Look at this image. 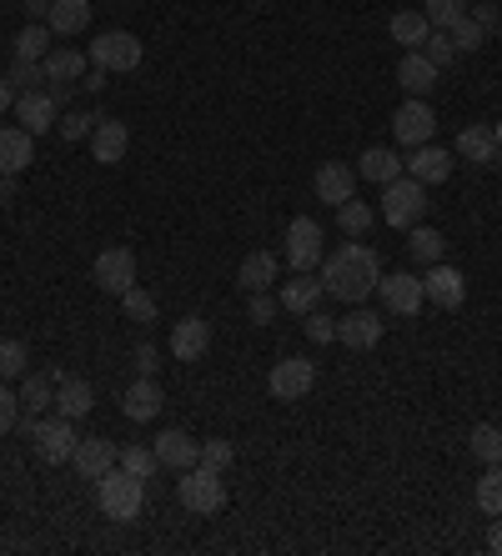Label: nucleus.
<instances>
[{
	"label": "nucleus",
	"mask_w": 502,
	"mask_h": 556,
	"mask_svg": "<svg viewBox=\"0 0 502 556\" xmlns=\"http://www.w3.org/2000/svg\"><path fill=\"white\" fill-rule=\"evenodd\" d=\"M36 161V136L26 126H0V176H21Z\"/></svg>",
	"instance_id": "18"
},
{
	"label": "nucleus",
	"mask_w": 502,
	"mask_h": 556,
	"mask_svg": "<svg viewBox=\"0 0 502 556\" xmlns=\"http://www.w3.org/2000/svg\"><path fill=\"white\" fill-rule=\"evenodd\" d=\"M15 201V176H0V206H11Z\"/></svg>",
	"instance_id": "56"
},
{
	"label": "nucleus",
	"mask_w": 502,
	"mask_h": 556,
	"mask_svg": "<svg viewBox=\"0 0 502 556\" xmlns=\"http://www.w3.org/2000/svg\"><path fill=\"white\" fill-rule=\"evenodd\" d=\"M322 241H327V231H322L312 216H297L287 226V261H291V271H312V266H322Z\"/></svg>",
	"instance_id": "10"
},
{
	"label": "nucleus",
	"mask_w": 502,
	"mask_h": 556,
	"mask_svg": "<svg viewBox=\"0 0 502 556\" xmlns=\"http://www.w3.org/2000/svg\"><path fill=\"white\" fill-rule=\"evenodd\" d=\"M467 446H473V456L482 466H498L502 462V427H492V421H482V427H473V437H467Z\"/></svg>",
	"instance_id": "38"
},
{
	"label": "nucleus",
	"mask_w": 502,
	"mask_h": 556,
	"mask_svg": "<svg viewBox=\"0 0 502 556\" xmlns=\"http://www.w3.org/2000/svg\"><path fill=\"white\" fill-rule=\"evenodd\" d=\"M15 96H21V91H15L11 80H0V116H5V111H15Z\"/></svg>",
	"instance_id": "53"
},
{
	"label": "nucleus",
	"mask_w": 502,
	"mask_h": 556,
	"mask_svg": "<svg viewBox=\"0 0 502 556\" xmlns=\"http://www.w3.org/2000/svg\"><path fill=\"white\" fill-rule=\"evenodd\" d=\"M176 502L186 506V511H197V517H216L226 506V481L222 471H212V466H186L181 481H176Z\"/></svg>",
	"instance_id": "3"
},
{
	"label": "nucleus",
	"mask_w": 502,
	"mask_h": 556,
	"mask_svg": "<svg viewBox=\"0 0 502 556\" xmlns=\"http://www.w3.org/2000/svg\"><path fill=\"white\" fill-rule=\"evenodd\" d=\"M26 15L30 21H46V15H51V0H26Z\"/></svg>",
	"instance_id": "54"
},
{
	"label": "nucleus",
	"mask_w": 502,
	"mask_h": 556,
	"mask_svg": "<svg viewBox=\"0 0 502 556\" xmlns=\"http://www.w3.org/2000/svg\"><path fill=\"white\" fill-rule=\"evenodd\" d=\"M437 76H442V71H437L423 51H407L402 55V65H397V86H402L407 96H427L437 86Z\"/></svg>",
	"instance_id": "27"
},
{
	"label": "nucleus",
	"mask_w": 502,
	"mask_h": 556,
	"mask_svg": "<svg viewBox=\"0 0 502 556\" xmlns=\"http://www.w3.org/2000/svg\"><path fill=\"white\" fill-rule=\"evenodd\" d=\"M15 421H21V396L11 391V381H0V437L15 431Z\"/></svg>",
	"instance_id": "48"
},
{
	"label": "nucleus",
	"mask_w": 502,
	"mask_h": 556,
	"mask_svg": "<svg viewBox=\"0 0 502 556\" xmlns=\"http://www.w3.org/2000/svg\"><path fill=\"white\" fill-rule=\"evenodd\" d=\"M277 311H281L277 296H266V291H247V321L251 326H272L277 321Z\"/></svg>",
	"instance_id": "45"
},
{
	"label": "nucleus",
	"mask_w": 502,
	"mask_h": 556,
	"mask_svg": "<svg viewBox=\"0 0 502 556\" xmlns=\"http://www.w3.org/2000/svg\"><path fill=\"white\" fill-rule=\"evenodd\" d=\"M423 55L437 65V71H448V65L457 61V46H452V36H448V30H432V36L423 40Z\"/></svg>",
	"instance_id": "44"
},
{
	"label": "nucleus",
	"mask_w": 502,
	"mask_h": 556,
	"mask_svg": "<svg viewBox=\"0 0 502 556\" xmlns=\"http://www.w3.org/2000/svg\"><path fill=\"white\" fill-rule=\"evenodd\" d=\"M473 502H477V511H482V517H502V462L482 471V481H477Z\"/></svg>",
	"instance_id": "35"
},
{
	"label": "nucleus",
	"mask_w": 502,
	"mask_h": 556,
	"mask_svg": "<svg viewBox=\"0 0 502 556\" xmlns=\"http://www.w3.org/2000/svg\"><path fill=\"white\" fill-rule=\"evenodd\" d=\"M55 381H61V371H40V376H26V387H21V406L26 412H51L55 406Z\"/></svg>",
	"instance_id": "32"
},
{
	"label": "nucleus",
	"mask_w": 502,
	"mask_h": 556,
	"mask_svg": "<svg viewBox=\"0 0 502 556\" xmlns=\"http://www.w3.org/2000/svg\"><path fill=\"white\" fill-rule=\"evenodd\" d=\"M382 331L387 326L372 316V311H347L342 321H337V341L342 346H352V351H372L377 341H382Z\"/></svg>",
	"instance_id": "23"
},
{
	"label": "nucleus",
	"mask_w": 502,
	"mask_h": 556,
	"mask_svg": "<svg viewBox=\"0 0 502 556\" xmlns=\"http://www.w3.org/2000/svg\"><path fill=\"white\" fill-rule=\"evenodd\" d=\"M277 271H281V261L272 256V251H251V256L237 266V286L241 291H272Z\"/></svg>",
	"instance_id": "29"
},
{
	"label": "nucleus",
	"mask_w": 502,
	"mask_h": 556,
	"mask_svg": "<svg viewBox=\"0 0 502 556\" xmlns=\"http://www.w3.org/2000/svg\"><path fill=\"white\" fill-rule=\"evenodd\" d=\"M131 366H136V376H156L161 371V351L151 346V341H141V346L131 351Z\"/></svg>",
	"instance_id": "50"
},
{
	"label": "nucleus",
	"mask_w": 502,
	"mask_h": 556,
	"mask_svg": "<svg viewBox=\"0 0 502 556\" xmlns=\"http://www.w3.org/2000/svg\"><path fill=\"white\" fill-rule=\"evenodd\" d=\"M91 281L101 286V291H111V296L131 291L136 286V251L131 247H106L91 266Z\"/></svg>",
	"instance_id": "11"
},
{
	"label": "nucleus",
	"mask_w": 502,
	"mask_h": 556,
	"mask_svg": "<svg viewBox=\"0 0 502 556\" xmlns=\"http://www.w3.org/2000/svg\"><path fill=\"white\" fill-rule=\"evenodd\" d=\"M322 296H327V286H322V276L312 271H291V281L281 286V311H291V316H306V311H317Z\"/></svg>",
	"instance_id": "21"
},
{
	"label": "nucleus",
	"mask_w": 502,
	"mask_h": 556,
	"mask_svg": "<svg viewBox=\"0 0 502 556\" xmlns=\"http://www.w3.org/2000/svg\"><path fill=\"white\" fill-rule=\"evenodd\" d=\"M121 311H126V321L151 326V321H156V296H151V291H141V286H131V291H121Z\"/></svg>",
	"instance_id": "39"
},
{
	"label": "nucleus",
	"mask_w": 502,
	"mask_h": 556,
	"mask_svg": "<svg viewBox=\"0 0 502 556\" xmlns=\"http://www.w3.org/2000/svg\"><path fill=\"white\" fill-rule=\"evenodd\" d=\"M161 406H166V391H161L156 376H136L126 396H121V412L131 416V421H156Z\"/></svg>",
	"instance_id": "16"
},
{
	"label": "nucleus",
	"mask_w": 502,
	"mask_h": 556,
	"mask_svg": "<svg viewBox=\"0 0 502 556\" xmlns=\"http://www.w3.org/2000/svg\"><path fill=\"white\" fill-rule=\"evenodd\" d=\"M26 366H30L26 341H0V381H11V376H26Z\"/></svg>",
	"instance_id": "42"
},
{
	"label": "nucleus",
	"mask_w": 502,
	"mask_h": 556,
	"mask_svg": "<svg viewBox=\"0 0 502 556\" xmlns=\"http://www.w3.org/2000/svg\"><path fill=\"white\" fill-rule=\"evenodd\" d=\"M15 55H21V61H46V55H51V26H46V21H30V26L15 36Z\"/></svg>",
	"instance_id": "36"
},
{
	"label": "nucleus",
	"mask_w": 502,
	"mask_h": 556,
	"mask_svg": "<svg viewBox=\"0 0 502 556\" xmlns=\"http://www.w3.org/2000/svg\"><path fill=\"white\" fill-rule=\"evenodd\" d=\"M212 351V321L206 316H181L172 326V362H201Z\"/></svg>",
	"instance_id": "12"
},
{
	"label": "nucleus",
	"mask_w": 502,
	"mask_h": 556,
	"mask_svg": "<svg viewBox=\"0 0 502 556\" xmlns=\"http://www.w3.org/2000/svg\"><path fill=\"white\" fill-rule=\"evenodd\" d=\"M96 506H101V517H111V521H136L146 506V481L131 477V471H121V466H111L106 477L96 481Z\"/></svg>",
	"instance_id": "2"
},
{
	"label": "nucleus",
	"mask_w": 502,
	"mask_h": 556,
	"mask_svg": "<svg viewBox=\"0 0 502 556\" xmlns=\"http://www.w3.org/2000/svg\"><path fill=\"white\" fill-rule=\"evenodd\" d=\"M402 170H407V161L397 151H387V146H367V151L357 155V176L372 186H392Z\"/></svg>",
	"instance_id": "24"
},
{
	"label": "nucleus",
	"mask_w": 502,
	"mask_h": 556,
	"mask_svg": "<svg viewBox=\"0 0 502 556\" xmlns=\"http://www.w3.org/2000/svg\"><path fill=\"white\" fill-rule=\"evenodd\" d=\"M387 30H392V40L402 51H423V40L432 36V21H427L423 11H397L392 21H387Z\"/></svg>",
	"instance_id": "31"
},
{
	"label": "nucleus",
	"mask_w": 502,
	"mask_h": 556,
	"mask_svg": "<svg viewBox=\"0 0 502 556\" xmlns=\"http://www.w3.org/2000/svg\"><path fill=\"white\" fill-rule=\"evenodd\" d=\"M423 291H427V301H432V306L457 311L467 301V276L457 271V266H442V261H437L432 271L423 276Z\"/></svg>",
	"instance_id": "14"
},
{
	"label": "nucleus",
	"mask_w": 502,
	"mask_h": 556,
	"mask_svg": "<svg viewBox=\"0 0 502 556\" xmlns=\"http://www.w3.org/2000/svg\"><path fill=\"white\" fill-rule=\"evenodd\" d=\"M15 86V91H40V80H46V65L40 61H21V55H11V76H5Z\"/></svg>",
	"instance_id": "43"
},
{
	"label": "nucleus",
	"mask_w": 502,
	"mask_h": 556,
	"mask_svg": "<svg viewBox=\"0 0 502 556\" xmlns=\"http://www.w3.org/2000/svg\"><path fill=\"white\" fill-rule=\"evenodd\" d=\"M423 211H427V186L412 181L407 170H402L392 186H382V220H387V226L412 231V226L423 220Z\"/></svg>",
	"instance_id": "4"
},
{
	"label": "nucleus",
	"mask_w": 502,
	"mask_h": 556,
	"mask_svg": "<svg viewBox=\"0 0 502 556\" xmlns=\"http://www.w3.org/2000/svg\"><path fill=\"white\" fill-rule=\"evenodd\" d=\"M141 55L146 51L131 30H101V36L91 40V65H101V71H136Z\"/></svg>",
	"instance_id": "8"
},
{
	"label": "nucleus",
	"mask_w": 502,
	"mask_h": 556,
	"mask_svg": "<svg viewBox=\"0 0 502 556\" xmlns=\"http://www.w3.org/2000/svg\"><path fill=\"white\" fill-rule=\"evenodd\" d=\"M40 65H46V80H51V86H80V80H86V71H91V55H80V51H71V46H61V51H51Z\"/></svg>",
	"instance_id": "25"
},
{
	"label": "nucleus",
	"mask_w": 502,
	"mask_h": 556,
	"mask_svg": "<svg viewBox=\"0 0 502 556\" xmlns=\"http://www.w3.org/2000/svg\"><path fill=\"white\" fill-rule=\"evenodd\" d=\"M377 281H382V261L367 241H342L331 256H322V286L347 306H362L377 291Z\"/></svg>",
	"instance_id": "1"
},
{
	"label": "nucleus",
	"mask_w": 502,
	"mask_h": 556,
	"mask_svg": "<svg viewBox=\"0 0 502 556\" xmlns=\"http://www.w3.org/2000/svg\"><path fill=\"white\" fill-rule=\"evenodd\" d=\"M96 121H101V116H86V111H71V116H61V121H55V126H61V136H66V141H86V136H91V130H96Z\"/></svg>",
	"instance_id": "47"
},
{
	"label": "nucleus",
	"mask_w": 502,
	"mask_h": 556,
	"mask_svg": "<svg viewBox=\"0 0 502 556\" xmlns=\"http://www.w3.org/2000/svg\"><path fill=\"white\" fill-rule=\"evenodd\" d=\"M106 76H111V71H101V65H91V71H86V80H80V86H86V91H106Z\"/></svg>",
	"instance_id": "52"
},
{
	"label": "nucleus",
	"mask_w": 502,
	"mask_h": 556,
	"mask_svg": "<svg viewBox=\"0 0 502 556\" xmlns=\"http://www.w3.org/2000/svg\"><path fill=\"white\" fill-rule=\"evenodd\" d=\"M337 231L352 236V241H357V236H367L372 231V201H357V195H352V201H342V206H337Z\"/></svg>",
	"instance_id": "33"
},
{
	"label": "nucleus",
	"mask_w": 502,
	"mask_h": 556,
	"mask_svg": "<svg viewBox=\"0 0 502 556\" xmlns=\"http://www.w3.org/2000/svg\"><path fill=\"white\" fill-rule=\"evenodd\" d=\"M46 26H51V36H80V30H91V0H51Z\"/></svg>",
	"instance_id": "28"
},
{
	"label": "nucleus",
	"mask_w": 502,
	"mask_h": 556,
	"mask_svg": "<svg viewBox=\"0 0 502 556\" xmlns=\"http://www.w3.org/2000/svg\"><path fill=\"white\" fill-rule=\"evenodd\" d=\"M457 155L473 161V166H492V161H498V130L492 126H467L463 136H457Z\"/></svg>",
	"instance_id": "30"
},
{
	"label": "nucleus",
	"mask_w": 502,
	"mask_h": 556,
	"mask_svg": "<svg viewBox=\"0 0 502 556\" xmlns=\"http://www.w3.org/2000/svg\"><path fill=\"white\" fill-rule=\"evenodd\" d=\"M76 441H80V437H76V421L55 412L51 421H40V427H36L30 446H36V462H46V466H66V462H71V452H76Z\"/></svg>",
	"instance_id": "6"
},
{
	"label": "nucleus",
	"mask_w": 502,
	"mask_h": 556,
	"mask_svg": "<svg viewBox=\"0 0 502 556\" xmlns=\"http://www.w3.org/2000/svg\"><path fill=\"white\" fill-rule=\"evenodd\" d=\"M91 406H96L91 381H80V376H61V381H55V412L61 416L80 421V416H91Z\"/></svg>",
	"instance_id": "26"
},
{
	"label": "nucleus",
	"mask_w": 502,
	"mask_h": 556,
	"mask_svg": "<svg viewBox=\"0 0 502 556\" xmlns=\"http://www.w3.org/2000/svg\"><path fill=\"white\" fill-rule=\"evenodd\" d=\"M317 201H327V206H342V201H352L357 195V170L342 166V161H327V166H317Z\"/></svg>",
	"instance_id": "22"
},
{
	"label": "nucleus",
	"mask_w": 502,
	"mask_h": 556,
	"mask_svg": "<svg viewBox=\"0 0 502 556\" xmlns=\"http://www.w3.org/2000/svg\"><path fill=\"white\" fill-rule=\"evenodd\" d=\"M71 466H76L80 481H101L116 466V446H111L106 437H80L76 452H71Z\"/></svg>",
	"instance_id": "15"
},
{
	"label": "nucleus",
	"mask_w": 502,
	"mask_h": 556,
	"mask_svg": "<svg viewBox=\"0 0 502 556\" xmlns=\"http://www.w3.org/2000/svg\"><path fill=\"white\" fill-rule=\"evenodd\" d=\"M231 462H237V446H231V441H222V437L201 441V466H212V471H226Z\"/></svg>",
	"instance_id": "46"
},
{
	"label": "nucleus",
	"mask_w": 502,
	"mask_h": 556,
	"mask_svg": "<svg viewBox=\"0 0 502 556\" xmlns=\"http://www.w3.org/2000/svg\"><path fill=\"white\" fill-rule=\"evenodd\" d=\"M448 36H452V46H457V55H473V51H482V40H488V30L477 26L473 15H463V21H457V26H452Z\"/></svg>",
	"instance_id": "41"
},
{
	"label": "nucleus",
	"mask_w": 502,
	"mask_h": 556,
	"mask_svg": "<svg viewBox=\"0 0 502 556\" xmlns=\"http://www.w3.org/2000/svg\"><path fill=\"white\" fill-rule=\"evenodd\" d=\"M126 151H131V130L121 126V121L101 116L91 130V161H101V166H116V161H126Z\"/></svg>",
	"instance_id": "19"
},
{
	"label": "nucleus",
	"mask_w": 502,
	"mask_h": 556,
	"mask_svg": "<svg viewBox=\"0 0 502 556\" xmlns=\"http://www.w3.org/2000/svg\"><path fill=\"white\" fill-rule=\"evenodd\" d=\"M473 21H477V26H482V30H488V36H492V30H498V5H477V11H473Z\"/></svg>",
	"instance_id": "51"
},
{
	"label": "nucleus",
	"mask_w": 502,
	"mask_h": 556,
	"mask_svg": "<svg viewBox=\"0 0 502 556\" xmlns=\"http://www.w3.org/2000/svg\"><path fill=\"white\" fill-rule=\"evenodd\" d=\"M377 296H382V306L392 311V316H407V321H417V311L427 306V291H423V276L412 271H392L377 281Z\"/></svg>",
	"instance_id": "7"
},
{
	"label": "nucleus",
	"mask_w": 502,
	"mask_h": 556,
	"mask_svg": "<svg viewBox=\"0 0 502 556\" xmlns=\"http://www.w3.org/2000/svg\"><path fill=\"white\" fill-rule=\"evenodd\" d=\"M432 130H437V116H432V105L423 101V96H407V101L397 105V116H392V136L397 146H427L432 141Z\"/></svg>",
	"instance_id": "9"
},
{
	"label": "nucleus",
	"mask_w": 502,
	"mask_h": 556,
	"mask_svg": "<svg viewBox=\"0 0 502 556\" xmlns=\"http://www.w3.org/2000/svg\"><path fill=\"white\" fill-rule=\"evenodd\" d=\"M15 121L30 130V136H46V130L61 121V101L51 91H21L15 96Z\"/></svg>",
	"instance_id": "13"
},
{
	"label": "nucleus",
	"mask_w": 502,
	"mask_h": 556,
	"mask_svg": "<svg viewBox=\"0 0 502 556\" xmlns=\"http://www.w3.org/2000/svg\"><path fill=\"white\" fill-rule=\"evenodd\" d=\"M423 15L432 21V30H452L467 15V0H427Z\"/></svg>",
	"instance_id": "40"
},
{
	"label": "nucleus",
	"mask_w": 502,
	"mask_h": 556,
	"mask_svg": "<svg viewBox=\"0 0 502 556\" xmlns=\"http://www.w3.org/2000/svg\"><path fill=\"white\" fill-rule=\"evenodd\" d=\"M116 466H121V471H131V477H141V481H151V477L161 471L156 452H151V446H136V441L116 452Z\"/></svg>",
	"instance_id": "37"
},
{
	"label": "nucleus",
	"mask_w": 502,
	"mask_h": 556,
	"mask_svg": "<svg viewBox=\"0 0 502 556\" xmlns=\"http://www.w3.org/2000/svg\"><path fill=\"white\" fill-rule=\"evenodd\" d=\"M407 251H412V261H423V266H437L442 261V231H432V226H412L407 231Z\"/></svg>",
	"instance_id": "34"
},
{
	"label": "nucleus",
	"mask_w": 502,
	"mask_h": 556,
	"mask_svg": "<svg viewBox=\"0 0 502 556\" xmlns=\"http://www.w3.org/2000/svg\"><path fill=\"white\" fill-rule=\"evenodd\" d=\"M306 337L327 346V341H337V321H331L327 311H306Z\"/></svg>",
	"instance_id": "49"
},
{
	"label": "nucleus",
	"mask_w": 502,
	"mask_h": 556,
	"mask_svg": "<svg viewBox=\"0 0 502 556\" xmlns=\"http://www.w3.org/2000/svg\"><path fill=\"white\" fill-rule=\"evenodd\" d=\"M312 387H317V366L306 362V356H281L277 366H272V376H266V391H272V402H306L312 396Z\"/></svg>",
	"instance_id": "5"
},
{
	"label": "nucleus",
	"mask_w": 502,
	"mask_h": 556,
	"mask_svg": "<svg viewBox=\"0 0 502 556\" xmlns=\"http://www.w3.org/2000/svg\"><path fill=\"white\" fill-rule=\"evenodd\" d=\"M151 452H156V462L166 466V471H176V477H181L186 466H197L201 462V441H191L186 437V431H161L156 441H151Z\"/></svg>",
	"instance_id": "17"
},
{
	"label": "nucleus",
	"mask_w": 502,
	"mask_h": 556,
	"mask_svg": "<svg viewBox=\"0 0 502 556\" xmlns=\"http://www.w3.org/2000/svg\"><path fill=\"white\" fill-rule=\"evenodd\" d=\"M488 546L502 556V517H492V527H488Z\"/></svg>",
	"instance_id": "55"
},
{
	"label": "nucleus",
	"mask_w": 502,
	"mask_h": 556,
	"mask_svg": "<svg viewBox=\"0 0 502 556\" xmlns=\"http://www.w3.org/2000/svg\"><path fill=\"white\" fill-rule=\"evenodd\" d=\"M407 176L412 181H423V186H442L452 176V151H442V146H412L407 155Z\"/></svg>",
	"instance_id": "20"
}]
</instances>
